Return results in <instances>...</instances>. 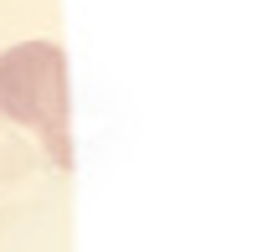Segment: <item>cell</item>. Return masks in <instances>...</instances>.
<instances>
[{
  "instance_id": "6da1fadb",
  "label": "cell",
  "mask_w": 257,
  "mask_h": 252,
  "mask_svg": "<svg viewBox=\"0 0 257 252\" xmlns=\"http://www.w3.org/2000/svg\"><path fill=\"white\" fill-rule=\"evenodd\" d=\"M0 113L36 134L52 170H72V93L67 52L57 41H21L0 52Z\"/></svg>"
}]
</instances>
